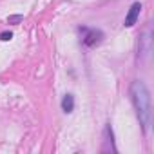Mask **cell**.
<instances>
[{"label": "cell", "instance_id": "obj_7", "mask_svg": "<svg viewBox=\"0 0 154 154\" xmlns=\"http://www.w3.org/2000/svg\"><path fill=\"white\" fill-rule=\"evenodd\" d=\"M22 20H24V15H11V17H8V24H11V26H18Z\"/></svg>", "mask_w": 154, "mask_h": 154}, {"label": "cell", "instance_id": "obj_8", "mask_svg": "<svg viewBox=\"0 0 154 154\" xmlns=\"http://www.w3.org/2000/svg\"><path fill=\"white\" fill-rule=\"evenodd\" d=\"M13 38V33L11 31H4V33H0V40L2 42H9Z\"/></svg>", "mask_w": 154, "mask_h": 154}, {"label": "cell", "instance_id": "obj_1", "mask_svg": "<svg viewBox=\"0 0 154 154\" xmlns=\"http://www.w3.org/2000/svg\"><path fill=\"white\" fill-rule=\"evenodd\" d=\"M131 100H132L136 116L140 120V125L147 132L149 125H150V116H152V112H150V93L141 80H134L131 84Z\"/></svg>", "mask_w": 154, "mask_h": 154}, {"label": "cell", "instance_id": "obj_3", "mask_svg": "<svg viewBox=\"0 0 154 154\" xmlns=\"http://www.w3.org/2000/svg\"><path fill=\"white\" fill-rule=\"evenodd\" d=\"M150 29H145V33L141 35L140 38V44H138V62H143L149 53H150Z\"/></svg>", "mask_w": 154, "mask_h": 154}, {"label": "cell", "instance_id": "obj_2", "mask_svg": "<svg viewBox=\"0 0 154 154\" xmlns=\"http://www.w3.org/2000/svg\"><path fill=\"white\" fill-rule=\"evenodd\" d=\"M80 35H82V44L85 47H96L102 44L103 40V33L100 29H94V27H78Z\"/></svg>", "mask_w": 154, "mask_h": 154}, {"label": "cell", "instance_id": "obj_4", "mask_svg": "<svg viewBox=\"0 0 154 154\" xmlns=\"http://www.w3.org/2000/svg\"><path fill=\"white\" fill-rule=\"evenodd\" d=\"M103 150L105 152H116V145H114V132L111 123L105 125L103 129Z\"/></svg>", "mask_w": 154, "mask_h": 154}, {"label": "cell", "instance_id": "obj_5", "mask_svg": "<svg viewBox=\"0 0 154 154\" xmlns=\"http://www.w3.org/2000/svg\"><path fill=\"white\" fill-rule=\"evenodd\" d=\"M140 13H141V4H140V2H134V4L131 6V9H129L127 17H125V22H123V26H125V27H132V26L138 22V18H140Z\"/></svg>", "mask_w": 154, "mask_h": 154}, {"label": "cell", "instance_id": "obj_6", "mask_svg": "<svg viewBox=\"0 0 154 154\" xmlns=\"http://www.w3.org/2000/svg\"><path fill=\"white\" fill-rule=\"evenodd\" d=\"M62 111L67 112V114L74 111V96H72V94H65V96L62 98Z\"/></svg>", "mask_w": 154, "mask_h": 154}]
</instances>
